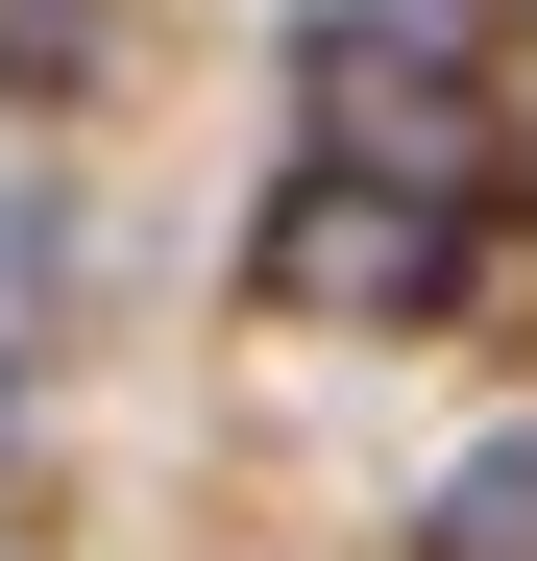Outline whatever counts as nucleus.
I'll list each match as a JSON object with an SVG mask.
<instances>
[{
  "label": "nucleus",
  "mask_w": 537,
  "mask_h": 561,
  "mask_svg": "<svg viewBox=\"0 0 537 561\" xmlns=\"http://www.w3.org/2000/svg\"><path fill=\"white\" fill-rule=\"evenodd\" d=\"M465 220H489V196H415V171H294V196H268V244H244V294L391 342V318L465 294Z\"/></svg>",
  "instance_id": "obj_1"
},
{
  "label": "nucleus",
  "mask_w": 537,
  "mask_h": 561,
  "mask_svg": "<svg viewBox=\"0 0 537 561\" xmlns=\"http://www.w3.org/2000/svg\"><path fill=\"white\" fill-rule=\"evenodd\" d=\"M294 99H318V171H415V196H489V99H465V49L391 25V0H342V25L294 49Z\"/></svg>",
  "instance_id": "obj_2"
},
{
  "label": "nucleus",
  "mask_w": 537,
  "mask_h": 561,
  "mask_svg": "<svg viewBox=\"0 0 537 561\" xmlns=\"http://www.w3.org/2000/svg\"><path fill=\"white\" fill-rule=\"evenodd\" d=\"M415 561H537V415L439 463V513H415Z\"/></svg>",
  "instance_id": "obj_3"
},
{
  "label": "nucleus",
  "mask_w": 537,
  "mask_h": 561,
  "mask_svg": "<svg viewBox=\"0 0 537 561\" xmlns=\"http://www.w3.org/2000/svg\"><path fill=\"white\" fill-rule=\"evenodd\" d=\"M99 73H123V0H0V99L25 123H73Z\"/></svg>",
  "instance_id": "obj_4"
},
{
  "label": "nucleus",
  "mask_w": 537,
  "mask_h": 561,
  "mask_svg": "<svg viewBox=\"0 0 537 561\" xmlns=\"http://www.w3.org/2000/svg\"><path fill=\"white\" fill-rule=\"evenodd\" d=\"M73 342V196H0V366Z\"/></svg>",
  "instance_id": "obj_5"
}]
</instances>
